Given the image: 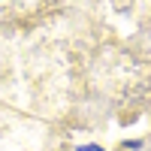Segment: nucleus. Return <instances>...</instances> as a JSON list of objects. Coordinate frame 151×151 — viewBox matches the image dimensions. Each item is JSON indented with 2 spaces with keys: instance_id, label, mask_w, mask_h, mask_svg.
Returning <instances> with one entry per match:
<instances>
[{
  "instance_id": "1",
  "label": "nucleus",
  "mask_w": 151,
  "mask_h": 151,
  "mask_svg": "<svg viewBox=\"0 0 151 151\" xmlns=\"http://www.w3.org/2000/svg\"><path fill=\"white\" fill-rule=\"evenodd\" d=\"M79 151H103V148H91V145H88V148H79Z\"/></svg>"
}]
</instances>
